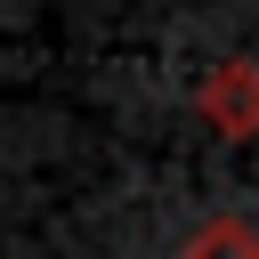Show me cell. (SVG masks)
<instances>
[{
  "label": "cell",
  "mask_w": 259,
  "mask_h": 259,
  "mask_svg": "<svg viewBox=\"0 0 259 259\" xmlns=\"http://www.w3.org/2000/svg\"><path fill=\"white\" fill-rule=\"evenodd\" d=\"M194 113L219 130V138H259V65L251 57H219L194 89Z\"/></svg>",
  "instance_id": "6da1fadb"
},
{
  "label": "cell",
  "mask_w": 259,
  "mask_h": 259,
  "mask_svg": "<svg viewBox=\"0 0 259 259\" xmlns=\"http://www.w3.org/2000/svg\"><path fill=\"white\" fill-rule=\"evenodd\" d=\"M178 259H259V227L251 219H202Z\"/></svg>",
  "instance_id": "7a4b0ae2"
}]
</instances>
